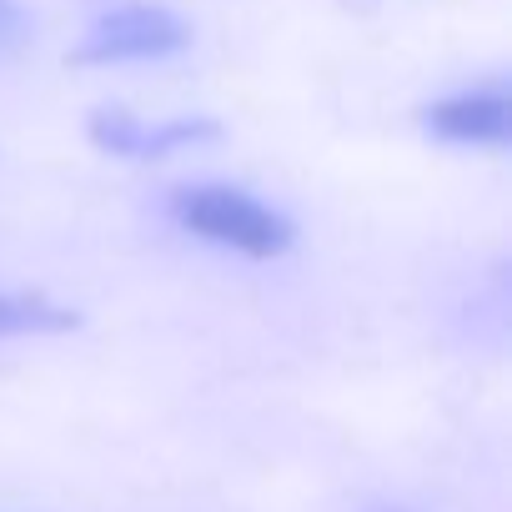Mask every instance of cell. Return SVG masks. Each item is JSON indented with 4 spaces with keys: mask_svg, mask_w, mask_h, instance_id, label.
Returning a JSON list of instances; mask_svg holds the SVG:
<instances>
[{
    "mask_svg": "<svg viewBox=\"0 0 512 512\" xmlns=\"http://www.w3.org/2000/svg\"><path fill=\"white\" fill-rule=\"evenodd\" d=\"M166 216L221 246V251H236L246 262H277L297 246V226L287 211L267 206L262 196H251L241 186H226V181H196V186H176L166 196Z\"/></svg>",
    "mask_w": 512,
    "mask_h": 512,
    "instance_id": "obj_1",
    "label": "cell"
},
{
    "mask_svg": "<svg viewBox=\"0 0 512 512\" xmlns=\"http://www.w3.org/2000/svg\"><path fill=\"white\" fill-rule=\"evenodd\" d=\"M191 51V26L151 0H121L101 11L86 36L71 46V66H136V61H171Z\"/></svg>",
    "mask_w": 512,
    "mask_h": 512,
    "instance_id": "obj_2",
    "label": "cell"
},
{
    "mask_svg": "<svg viewBox=\"0 0 512 512\" xmlns=\"http://www.w3.org/2000/svg\"><path fill=\"white\" fill-rule=\"evenodd\" d=\"M86 136L101 156H121V161H166L186 146H206L221 141V126L211 116H171V121H141L121 106H101L86 121Z\"/></svg>",
    "mask_w": 512,
    "mask_h": 512,
    "instance_id": "obj_3",
    "label": "cell"
},
{
    "mask_svg": "<svg viewBox=\"0 0 512 512\" xmlns=\"http://www.w3.org/2000/svg\"><path fill=\"white\" fill-rule=\"evenodd\" d=\"M422 131L442 146H467V151H502L512 141V96L502 81L452 91L432 106H422Z\"/></svg>",
    "mask_w": 512,
    "mask_h": 512,
    "instance_id": "obj_4",
    "label": "cell"
},
{
    "mask_svg": "<svg viewBox=\"0 0 512 512\" xmlns=\"http://www.w3.org/2000/svg\"><path fill=\"white\" fill-rule=\"evenodd\" d=\"M76 312L56 307L46 297H21V292H0V337H56L76 332Z\"/></svg>",
    "mask_w": 512,
    "mask_h": 512,
    "instance_id": "obj_5",
    "label": "cell"
},
{
    "mask_svg": "<svg viewBox=\"0 0 512 512\" xmlns=\"http://www.w3.org/2000/svg\"><path fill=\"white\" fill-rule=\"evenodd\" d=\"M36 41V21L16 6V0H0V61L21 56Z\"/></svg>",
    "mask_w": 512,
    "mask_h": 512,
    "instance_id": "obj_6",
    "label": "cell"
},
{
    "mask_svg": "<svg viewBox=\"0 0 512 512\" xmlns=\"http://www.w3.org/2000/svg\"><path fill=\"white\" fill-rule=\"evenodd\" d=\"M372 512H402V507H372Z\"/></svg>",
    "mask_w": 512,
    "mask_h": 512,
    "instance_id": "obj_7",
    "label": "cell"
}]
</instances>
